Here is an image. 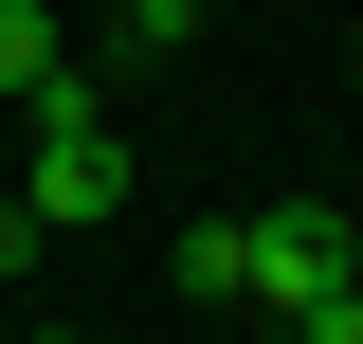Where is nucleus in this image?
I'll list each match as a JSON object with an SVG mask.
<instances>
[{
	"instance_id": "2",
	"label": "nucleus",
	"mask_w": 363,
	"mask_h": 344,
	"mask_svg": "<svg viewBox=\"0 0 363 344\" xmlns=\"http://www.w3.org/2000/svg\"><path fill=\"white\" fill-rule=\"evenodd\" d=\"M236 254H255V308H309V290L363 272V217L345 200H272V217H236Z\"/></svg>"
},
{
	"instance_id": "8",
	"label": "nucleus",
	"mask_w": 363,
	"mask_h": 344,
	"mask_svg": "<svg viewBox=\"0 0 363 344\" xmlns=\"http://www.w3.org/2000/svg\"><path fill=\"white\" fill-rule=\"evenodd\" d=\"M73 344H109V326H73Z\"/></svg>"
},
{
	"instance_id": "1",
	"label": "nucleus",
	"mask_w": 363,
	"mask_h": 344,
	"mask_svg": "<svg viewBox=\"0 0 363 344\" xmlns=\"http://www.w3.org/2000/svg\"><path fill=\"white\" fill-rule=\"evenodd\" d=\"M37 236H109L128 217V127H109V73H55L37 91V181H18Z\"/></svg>"
},
{
	"instance_id": "3",
	"label": "nucleus",
	"mask_w": 363,
	"mask_h": 344,
	"mask_svg": "<svg viewBox=\"0 0 363 344\" xmlns=\"http://www.w3.org/2000/svg\"><path fill=\"white\" fill-rule=\"evenodd\" d=\"M55 73H73V18L55 0H0V109H37Z\"/></svg>"
},
{
	"instance_id": "4",
	"label": "nucleus",
	"mask_w": 363,
	"mask_h": 344,
	"mask_svg": "<svg viewBox=\"0 0 363 344\" xmlns=\"http://www.w3.org/2000/svg\"><path fill=\"white\" fill-rule=\"evenodd\" d=\"M164 272H182V308H255V254H236V217H200Z\"/></svg>"
},
{
	"instance_id": "5",
	"label": "nucleus",
	"mask_w": 363,
	"mask_h": 344,
	"mask_svg": "<svg viewBox=\"0 0 363 344\" xmlns=\"http://www.w3.org/2000/svg\"><path fill=\"white\" fill-rule=\"evenodd\" d=\"M272 326H291V344H363V272H345V290H309V308H272Z\"/></svg>"
},
{
	"instance_id": "7",
	"label": "nucleus",
	"mask_w": 363,
	"mask_h": 344,
	"mask_svg": "<svg viewBox=\"0 0 363 344\" xmlns=\"http://www.w3.org/2000/svg\"><path fill=\"white\" fill-rule=\"evenodd\" d=\"M55 254V236H37V217H18V200H0V290H18V272H37Z\"/></svg>"
},
{
	"instance_id": "6",
	"label": "nucleus",
	"mask_w": 363,
	"mask_h": 344,
	"mask_svg": "<svg viewBox=\"0 0 363 344\" xmlns=\"http://www.w3.org/2000/svg\"><path fill=\"white\" fill-rule=\"evenodd\" d=\"M109 37H128V55H164V37H200V0H109Z\"/></svg>"
}]
</instances>
